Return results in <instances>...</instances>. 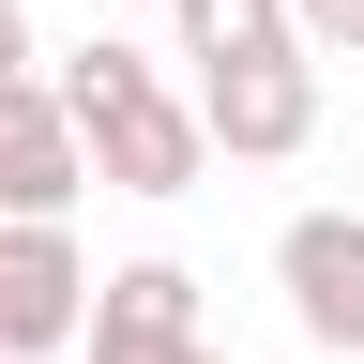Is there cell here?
Returning <instances> with one entry per match:
<instances>
[{
  "mask_svg": "<svg viewBox=\"0 0 364 364\" xmlns=\"http://www.w3.org/2000/svg\"><path fill=\"white\" fill-rule=\"evenodd\" d=\"M167 16H182V61H198V76H228V61H289V0H167Z\"/></svg>",
  "mask_w": 364,
  "mask_h": 364,
  "instance_id": "cell-7",
  "label": "cell"
},
{
  "mask_svg": "<svg viewBox=\"0 0 364 364\" xmlns=\"http://www.w3.org/2000/svg\"><path fill=\"white\" fill-rule=\"evenodd\" d=\"M167 364H228V349H213V334H198V349H167Z\"/></svg>",
  "mask_w": 364,
  "mask_h": 364,
  "instance_id": "cell-10",
  "label": "cell"
},
{
  "mask_svg": "<svg viewBox=\"0 0 364 364\" xmlns=\"http://www.w3.org/2000/svg\"><path fill=\"white\" fill-rule=\"evenodd\" d=\"M76 304H91V258H76V228H46V213H0V364H46V349H76Z\"/></svg>",
  "mask_w": 364,
  "mask_h": 364,
  "instance_id": "cell-3",
  "label": "cell"
},
{
  "mask_svg": "<svg viewBox=\"0 0 364 364\" xmlns=\"http://www.w3.org/2000/svg\"><path fill=\"white\" fill-rule=\"evenodd\" d=\"M273 289H289L304 349L364 364V213H289L273 228Z\"/></svg>",
  "mask_w": 364,
  "mask_h": 364,
  "instance_id": "cell-4",
  "label": "cell"
},
{
  "mask_svg": "<svg viewBox=\"0 0 364 364\" xmlns=\"http://www.w3.org/2000/svg\"><path fill=\"white\" fill-rule=\"evenodd\" d=\"M46 91H61V122H76V167L107 182V198H198V107L167 91L152 46H122V31H91L46 61Z\"/></svg>",
  "mask_w": 364,
  "mask_h": 364,
  "instance_id": "cell-1",
  "label": "cell"
},
{
  "mask_svg": "<svg viewBox=\"0 0 364 364\" xmlns=\"http://www.w3.org/2000/svg\"><path fill=\"white\" fill-rule=\"evenodd\" d=\"M167 349H198V273L182 258H122L76 304V364H167Z\"/></svg>",
  "mask_w": 364,
  "mask_h": 364,
  "instance_id": "cell-5",
  "label": "cell"
},
{
  "mask_svg": "<svg viewBox=\"0 0 364 364\" xmlns=\"http://www.w3.org/2000/svg\"><path fill=\"white\" fill-rule=\"evenodd\" d=\"M198 107V152H228V167H289L304 136H318V61L289 46V61H228V76H198L182 91Z\"/></svg>",
  "mask_w": 364,
  "mask_h": 364,
  "instance_id": "cell-2",
  "label": "cell"
},
{
  "mask_svg": "<svg viewBox=\"0 0 364 364\" xmlns=\"http://www.w3.org/2000/svg\"><path fill=\"white\" fill-rule=\"evenodd\" d=\"M91 198V167H76V122H61V91L46 76H0V213H46V228H76Z\"/></svg>",
  "mask_w": 364,
  "mask_h": 364,
  "instance_id": "cell-6",
  "label": "cell"
},
{
  "mask_svg": "<svg viewBox=\"0 0 364 364\" xmlns=\"http://www.w3.org/2000/svg\"><path fill=\"white\" fill-rule=\"evenodd\" d=\"M0 76H46V31H31V0H0Z\"/></svg>",
  "mask_w": 364,
  "mask_h": 364,
  "instance_id": "cell-9",
  "label": "cell"
},
{
  "mask_svg": "<svg viewBox=\"0 0 364 364\" xmlns=\"http://www.w3.org/2000/svg\"><path fill=\"white\" fill-rule=\"evenodd\" d=\"M289 31H304V61H364V0H289Z\"/></svg>",
  "mask_w": 364,
  "mask_h": 364,
  "instance_id": "cell-8",
  "label": "cell"
}]
</instances>
